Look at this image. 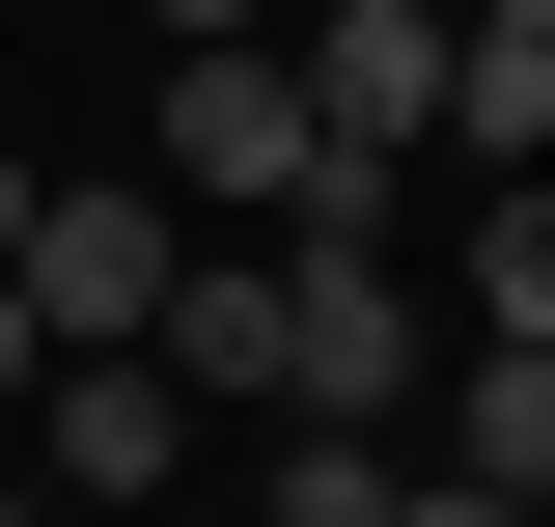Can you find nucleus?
I'll use <instances>...</instances> for the list:
<instances>
[{
	"label": "nucleus",
	"mask_w": 555,
	"mask_h": 527,
	"mask_svg": "<svg viewBox=\"0 0 555 527\" xmlns=\"http://www.w3.org/2000/svg\"><path fill=\"white\" fill-rule=\"evenodd\" d=\"M167 361H195V416H416V389H444L416 278H389V250H334V222L195 250V278H167Z\"/></svg>",
	"instance_id": "obj_1"
},
{
	"label": "nucleus",
	"mask_w": 555,
	"mask_h": 527,
	"mask_svg": "<svg viewBox=\"0 0 555 527\" xmlns=\"http://www.w3.org/2000/svg\"><path fill=\"white\" fill-rule=\"evenodd\" d=\"M28 445H56L83 527H139L167 472H195V361H167V333H83V361H28Z\"/></svg>",
	"instance_id": "obj_2"
},
{
	"label": "nucleus",
	"mask_w": 555,
	"mask_h": 527,
	"mask_svg": "<svg viewBox=\"0 0 555 527\" xmlns=\"http://www.w3.org/2000/svg\"><path fill=\"white\" fill-rule=\"evenodd\" d=\"M167 278H195V195H167V167L28 195V306H56V361H83V333H167Z\"/></svg>",
	"instance_id": "obj_3"
},
{
	"label": "nucleus",
	"mask_w": 555,
	"mask_h": 527,
	"mask_svg": "<svg viewBox=\"0 0 555 527\" xmlns=\"http://www.w3.org/2000/svg\"><path fill=\"white\" fill-rule=\"evenodd\" d=\"M278 56H306V112H334V139H389V167H416V139H444V56H473V0H306Z\"/></svg>",
	"instance_id": "obj_4"
},
{
	"label": "nucleus",
	"mask_w": 555,
	"mask_h": 527,
	"mask_svg": "<svg viewBox=\"0 0 555 527\" xmlns=\"http://www.w3.org/2000/svg\"><path fill=\"white\" fill-rule=\"evenodd\" d=\"M444 472H500V500H555V333H473V361H444Z\"/></svg>",
	"instance_id": "obj_5"
},
{
	"label": "nucleus",
	"mask_w": 555,
	"mask_h": 527,
	"mask_svg": "<svg viewBox=\"0 0 555 527\" xmlns=\"http://www.w3.org/2000/svg\"><path fill=\"white\" fill-rule=\"evenodd\" d=\"M444 139H473V167H555V28H500V0H473V56H444Z\"/></svg>",
	"instance_id": "obj_6"
},
{
	"label": "nucleus",
	"mask_w": 555,
	"mask_h": 527,
	"mask_svg": "<svg viewBox=\"0 0 555 527\" xmlns=\"http://www.w3.org/2000/svg\"><path fill=\"white\" fill-rule=\"evenodd\" d=\"M250 445H278V527H389V445H416V416H250Z\"/></svg>",
	"instance_id": "obj_7"
},
{
	"label": "nucleus",
	"mask_w": 555,
	"mask_h": 527,
	"mask_svg": "<svg viewBox=\"0 0 555 527\" xmlns=\"http://www.w3.org/2000/svg\"><path fill=\"white\" fill-rule=\"evenodd\" d=\"M473 333H555V167H500V222H473Z\"/></svg>",
	"instance_id": "obj_8"
},
{
	"label": "nucleus",
	"mask_w": 555,
	"mask_h": 527,
	"mask_svg": "<svg viewBox=\"0 0 555 527\" xmlns=\"http://www.w3.org/2000/svg\"><path fill=\"white\" fill-rule=\"evenodd\" d=\"M389 527H555V500H500V472H389Z\"/></svg>",
	"instance_id": "obj_9"
},
{
	"label": "nucleus",
	"mask_w": 555,
	"mask_h": 527,
	"mask_svg": "<svg viewBox=\"0 0 555 527\" xmlns=\"http://www.w3.org/2000/svg\"><path fill=\"white\" fill-rule=\"evenodd\" d=\"M139 28H167V56H195V28H306V0H139Z\"/></svg>",
	"instance_id": "obj_10"
},
{
	"label": "nucleus",
	"mask_w": 555,
	"mask_h": 527,
	"mask_svg": "<svg viewBox=\"0 0 555 527\" xmlns=\"http://www.w3.org/2000/svg\"><path fill=\"white\" fill-rule=\"evenodd\" d=\"M28 361H56V306H28V278H0V416H28Z\"/></svg>",
	"instance_id": "obj_11"
},
{
	"label": "nucleus",
	"mask_w": 555,
	"mask_h": 527,
	"mask_svg": "<svg viewBox=\"0 0 555 527\" xmlns=\"http://www.w3.org/2000/svg\"><path fill=\"white\" fill-rule=\"evenodd\" d=\"M0 278H28V139H0Z\"/></svg>",
	"instance_id": "obj_12"
},
{
	"label": "nucleus",
	"mask_w": 555,
	"mask_h": 527,
	"mask_svg": "<svg viewBox=\"0 0 555 527\" xmlns=\"http://www.w3.org/2000/svg\"><path fill=\"white\" fill-rule=\"evenodd\" d=\"M500 28H555V0H500Z\"/></svg>",
	"instance_id": "obj_13"
},
{
	"label": "nucleus",
	"mask_w": 555,
	"mask_h": 527,
	"mask_svg": "<svg viewBox=\"0 0 555 527\" xmlns=\"http://www.w3.org/2000/svg\"><path fill=\"white\" fill-rule=\"evenodd\" d=\"M0 527H56V500H0Z\"/></svg>",
	"instance_id": "obj_14"
}]
</instances>
